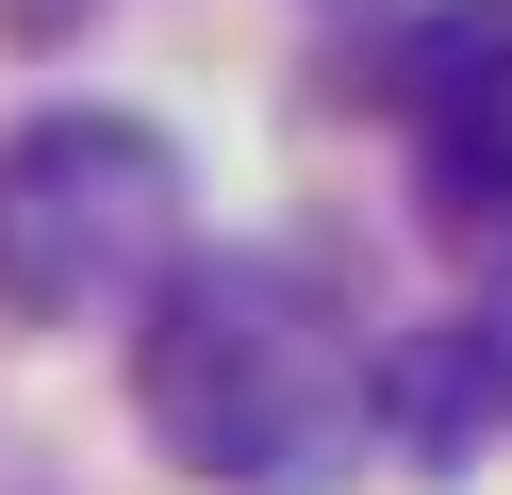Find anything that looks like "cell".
<instances>
[{
  "instance_id": "obj_1",
  "label": "cell",
  "mask_w": 512,
  "mask_h": 495,
  "mask_svg": "<svg viewBox=\"0 0 512 495\" xmlns=\"http://www.w3.org/2000/svg\"><path fill=\"white\" fill-rule=\"evenodd\" d=\"M133 396L182 479L232 495H331L380 446V347L281 248H182L133 297Z\"/></svg>"
},
{
  "instance_id": "obj_2",
  "label": "cell",
  "mask_w": 512,
  "mask_h": 495,
  "mask_svg": "<svg viewBox=\"0 0 512 495\" xmlns=\"http://www.w3.org/2000/svg\"><path fill=\"white\" fill-rule=\"evenodd\" d=\"M182 264V149L149 116H17L0 132V314L17 330H116Z\"/></svg>"
},
{
  "instance_id": "obj_3",
  "label": "cell",
  "mask_w": 512,
  "mask_h": 495,
  "mask_svg": "<svg viewBox=\"0 0 512 495\" xmlns=\"http://www.w3.org/2000/svg\"><path fill=\"white\" fill-rule=\"evenodd\" d=\"M413 99V165H430V215L463 231L479 264L512 281V0H446L397 66Z\"/></svg>"
},
{
  "instance_id": "obj_4",
  "label": "cell",
  "mask_w": 512,
  "mask_h": 495,
  "mask_svg": "<svg viewBox=\"0 0 512 495\" xmlns=\"http://www.w3.org/2000/svg\"><path fill=\"white\" fill-rule=\"evenodd\" d=\"M496 429H512V314L380 330V446L397 462H479Z\"/></svg>"
},
{
  "instance_id": "obj_5",
  "label": "cell",
  "mask_w": 512,
  "mask_h": 495,
  "mask_svg": "<svg viewBox=\"0 0 512 495\" xmlns=\"http://www.w3.org/2000/svg\"><path fill=\"white\" fill-rule=\"evenodd\" d=\"M0 17H17V33H67V17H83V0H0Z\"/></svg>"
}]
</instances>
